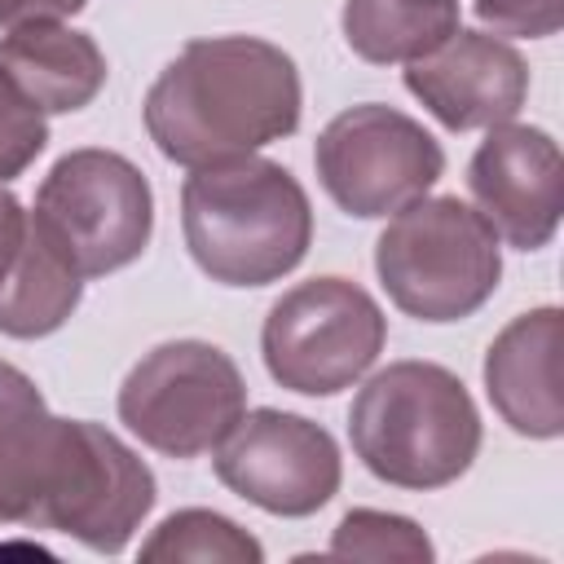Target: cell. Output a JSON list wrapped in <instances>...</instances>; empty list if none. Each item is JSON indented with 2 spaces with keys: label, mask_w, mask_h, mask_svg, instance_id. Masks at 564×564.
<instances>
[{
  "label": "cell",
  "mask_w": 564,
  "mask_h": 564,
  "mask_svg": "<svg viewBox=\"0 0 564 564\" xmlns=\"http://www.w3.org/2000/svg\"><path fill=\"white\" fill-rule=\"evenodd\" d=\"M388 317L375 295L348 278H308L282 291L260 326V357L273 383L300 397L352 388L383 352Z\"/></svg>",
  "instance_id": "5b68a950"
},
{
  "label": "cell",
  "mask_w": 564,
  "mask_h": 564,
  "mask_svg": "<svg viewBox=\"0 0 564 564\" xmlns=\"http://www.w3.org/2000/svg\"><path fill=\"white\" fill-rule=\"evenodd\" d=\"M154 498V471L132 445L93 419H62L26 529L66 533L88 551L119 555L145 524Z\"/></svg>",
  "instance_id": "52a82bcc"
},
{
  "label": "cell",
  "mask_w": 564,
  "mask_h": 564,
  "mask_svg": "<svg viewBox=\"0 0 564 564\" xmlns=\"http://www.w3.org/2000/svg\"><path fill=\"white\" fill-rule=\"evenodd\" d=\"M330 555H344V560H432L436 551L410 516L357 507L335 524Z\"/></svg>",
  "instance_id": "d6986e66"
},
{
  "label": "cell",
  "mask_w": 564,
  "mask_h": 564,
  "mask_svg": "<svg viewBox=\"0 0 564 564\" xmlns=\"http://www.w3.org/2000/svg\"><path fill=\"white\" fill-rule=\"evenodd\" d=\"M463 0H344L348 48L375 66H405L458 31Z\"/></svg>",
  "instance_id": "e0dca14e"
},
{
  "label": "cell",
  "mask_w": 564,
  "mask_h": 564,
  "mask_svg": "<svg viewBox=\"0 0 564 564\" xmlns=\"http://www.w3.org/2000/svg\"><path fill=\"white\" fill-rule=\"evenodd\" d=\"M304 88L291 53L260 35L189 40L145 93V132L167 163L207 167L256 154L300 128Z\"/></svg>",
  "instance_id": "6da1fadb"
},
{
  "label": "cell",
  "mask_w": 564,
  "mask_h": 564,
  "mask_svg": "<svg viewBox=\"0 0 564 564\" xmlns=\"http://www.w3.org/2000/svg\"><path fill=\"white\" fill-rule=\"evenodd\" d=\"M181 234L212 282L269 286L308 256L313 207L282 163L242 154L189 167L181 185Z\"/></svg>",
  "instance_id": "7a4b0ae2"
},
{
  "label": "cell",
  "mask_w": 564,
  "mask_h": 564,
  "mask_svg": "<svg viewBox=\"0 0 564 564\" xmlns=\"http://www.w3.org/2000/svg\"><path fill=\"white\" fill-rule=\"evenodd\" d=\"M88 0H0V31L26 26V22H66Z\"/></svg>",
  "instance_id": "7402d4cb"
},
{
  "label": "cell",
  "mask_w": 564,
  "mask_h": 564,
  "mask_svg": "<svg viewBox=\"0 0 564 564\" xmlns=\"http://www.w3.org/2000/svg\"><path fill=\"white\" fill-rule=\"evenodd\" d=\"M348 441L375 480L445 489L480 454V410L454 370L436 361H392L352 397Z\"/></svg>",
  "instance_id": "3957f363"
},
{
  "label": "cell",
  "mask_w": 564,
  "mask_h": 564,
  "mask_svg": "<svg viewBox=\"0 0 564 564\" xmlns=\"http://www.w3.org/2000/svg\"><path fill=\"white\" fill-rule=\"evenodd\" d=\"M467 189L498 242L538 251L560 229L564 163L551 132L533 123H498L467 163Z\"/></svg>",
  "instance_id": "8fae6325"
},
{
  "label": "cell",
  "mask_w": 564,
  "mask_h": 564,
  "mask_svg": "<svg viewBox=\"0 0 564 564\" xmlns=\"http://www.w3.org/2000/svg\"><path fill=\"white\" fill-rule=\"evenodd\" d=\"M84 300L79 269L62 256V247L44 234V225L26 220V242L0 282V335L9 339H44L66 326V317Z\"/></svg>",
  "instance_id": "2e32d148"
},
{
  "label": "cell",
  "mask_w": 564,
  "mask_h": 564,
  "mask_svg": "<svg viewBox=\"0 0 564 564\" xmlns=\"http://www.w3.org/2000/svg\"><path fill=\"white\" fill-rule=\"evenodd\" d=\"M26 220H31V212L18 203L13 189L0 185V282L9 278V269H13V260L26 242Z\"/></svg>",
  "instance_id": "603a6c76"
},
{
  "label": "cell",
  "mask_w": 564,
  "mask_h": 564,
  "mask_svg": "<svg viewBox=\"0 0 564 564\" xmlns=\"http://www.w3.org/2000/svg\"><path fill=\"white\" fill-rule=\"evenodd\" d=\"M0 66L40 115L84 110L106 88V53L66 22H26L0 35Z\"/></svg>",
  "instance_id": "5bb4252c"
},
{
  "label": "cell",
  "mask_w": 564,
  "mask_h": 564,
  "mask_svg": "<svg viewBox=\"0 0 564 564\" xmlns=\"http://www.w3.org/2000/svg\"><path fill=\"white\" fill-rule=\"evenodd\" d=\"M119 423L167 458L212 454L247 414L238 361L207 339L154 344L119 383Z\"/></svg>",
  "instance_id": "8992f818"
},
{
  "label": "cell",
  "mask_w": 564,
  "mask_h": 564,
  "mask_svg": "<svg viewBox=\"0 0 564 564\" xmlns=\"http://www.w3.org/2000/svg\"><path fill=\"white\" fill-rule=\"evenodd\" d=\"M62 419L26 370L0 361V524H26L57 445Z\"/></svg>",
  "instance_id": "9a60e30c"
},
{
  "label": "cell",
  "mask_w": 564,
  "mask_h": 564,
  "mask_svg": "<svg viewBox=\"0 0 564 564\" xmlns=\"http://www.w3.org/2000/svg\"><path fill=\"white\" fill-rule=\"evenodd\" d=\"M405 88L449 132L498 128L529 97V62L502 35L458 26L432 53L405 62Z\"/></svg>",
  "instance_id": "7c38bea8"
},
{
  "label": "cell",
  "mask_w": 564,
  "mask_h": 564,
  "mask_svg": "<svg viewBox=\"0 0 564 564\" xmlns=\"http://www.w3.org/2000/svg\"><path fill=\"white\" fill-rule=\"evenodd\" d=\"M560 339L564 322L555 304L511 317L485 352V392L498 419L529 441H555L564 432L560 401Z\"/></svg>",
  "instance_id": "4fadbf2b"
},
{
  "label": "cell",
  "mask_w": 564,
  "mask_h": 564,
  "mask_svg": "<svg viewBox=\"0 0 564 564\" xmlns=\"http://www.w3.org/2000/svg\"><path fill=\"white\" fill-rule=\"evenodd\" d=\"M375 273L405 317L463 322L498 291L502 242L471 203L454 194H423L383 225L375 242Z\"/></svg>",
  "instance_id": "277c9868"
},
{
  "label": "cell",
  "mask_w": 564,
  "mask_h": 564,
  "mask_svg": "<svg viewBox=\"0 0 564 564\" xmlns=\"http://www.w3.org/2000/svg\"><path fill=\"white\" fill-rule=\"evenodd\" d=\"M48 145L44 115L18 93V84L0 66V185L22 176Z\"/></svg>",
  "instance_id": "ffe728a7"
},
{
  "label": "cell",
  "mask_w": 564,
  "mask_h": 564,
  "mask_svg": "<svg viewBox=\"0 0 564 564\" xmlns=\"http://www.w3.org/2000/svg\"><path fill=\"white\" fill-rule=\"evenodd\" d=\"M212 454L229 494L286 520L322 511L344 480L335 436L291 410H247Z\"/></svg>",
  "instance_id": "30bf717a"
},
{
  "label": "cell",
  "mask_w": 564,
  "mask_h": 564,
  "mask_svg": "<svg viewBox=\"0 0 564 564\" xmlns=\"http://www.w3.org/2000/svg\"><path fill=\"white\" fill-rule=\"evenodd\" d=\"M313 167L339 212L357 220H379L410 207L441 181L445 150L405 110L361 101L339 110L317 132Z\"/></svg>",
  "instance_id": "9c48e42d"
},
{
  "label": "cell",
  "mask_w": 564,
  "mask_h": 564,
  "mask_svg": "<svg viewBox=\"0 0 564 564\" xmlns=\"http://www.w3.org/2000/svg\"><path fill=\"white\" fill-rule=\"evenodd\" d=\"M35 220L88 282L141 260L154 234V194L132 159L84 145L62 154L40 181Z\"/></svg>",
  "instance_id": "ba28073f"
},
{
  "label": "cell",
  "mask_w": 564,
  "mask_h": 564,
  "mask_svg": "<svg viewBox=\"0 0 564 564\" xmlns=\"http://www.w3.org/2000/svg\"><path fill=\"white\" fill-rule=\"evenodd\" d=\"M471 9L480 26L502 40H546L564 22V0H471Z\"/></svg>",
  "instance_id": "44dd1931"
},
{
  "label": "cell",
  "mask_w": 564,
  "mask_h": 564,
  "mask_svg": "<svg viewBox=\"0 0 564 564\" xmlns=\"http://www.w3.org/2000/svg\"><path fill=\"white\" fill-rule=\"evenodd\" d=\"M141 560H220V564H260L264 546L234 524L220 511L207 507H185L172 511L145 542H141Z\"/></svg>",
  "instance_id": "ac0fdd59"
}]
</instances>
